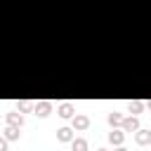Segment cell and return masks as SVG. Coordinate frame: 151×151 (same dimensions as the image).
Listing matches in <instances>:
<instances>
[{
  "label": "cell",
  "instance_id": "7",
  "mask_svg": "<svg viewBox=\"0 0 151 151\" xmlns=\"http://www.w3.org/2000/svg\"><path fill=\"white\" fill-rule=\"evenodd\" d=\"M109 142H111L113 146H120V144L125 142V130H116V127H113V132H109Z\"/></svg>",
  "mask_w": 151,
  "mask_h": 151
},
{
  "label": "cell",
  "instance_id": "17",
  "mask_svg": "<svg viewBox=\"0 0 151 151\" xmlns=\"http://www.w3.org/2000/svg\"><path fill=\"white\" fill-rule=\"evenodd\" d=\"M97 151H109V149H97Z\"/></svg>",
  "mask_w": 151,
  "mask_h": 151
},
{
  "label": "cell",
  "instance_id": "14",
  "mask_svg": "<svg viewBox=\"0 0 151 151\" xmlns=\"http://www.w3.org/2000/svg\"><path fill=\"white\" fill-rule=\"evenodd\" d=\"M0 151H7V139L0 137Z\"/></svg>",
  "mask_w": 151,
  "mask_h": 151
},
{
  "label": "cell",
  "instance_id": "10",
  "mask_svg": "<svg viewBox=\"0 0 151 151\" xmlns=\"http://www.w3.org/2000/svg\"><path fill=\"white\" fill-rule=\"evenodd\" d=\"M57 139L59 142H73V130L71 127H59L57 130Z\"/></svg>",
  "mask_w": 151,
  "mask_h": 151
},
{
  "label": "cell",
  "instance_id": "8",
  "mask_svg": "<svg viewBox=\"0 0 151 151\" xmlns=\"http://www.w3.org/2000/svg\"><path fill=\"white\" fill-rule=\"evenodd\" d=\"M71 149H73V151H87V149H90V144H87V139H85V137H73Z\"/></svg>",
  "mask_w": 151,
  "mask_h": 151
},
{
  "label": "cell",
  "instance_id": "15",
  "mask_svg": "<svg viewBox=\"0 0 151 151\" xmlns=\"http://www.w3.org/2000/svg\"><path fill=\"white\" fill-rule=\"evenodd\" d=\"M116 151H127V149H125V146H123V144H120V146H118V149H116Z\"/></svg>",
  "mask_w": 151,
  "mask_h": 151
},
{
  "label": "cell",
  "instance_id": "11",
  "mask_svg": "<svg viewBox=\"0 0 151 151\" xmlns=\"http://www.w3.org/2000/svg\"><path fill=\"white\" fill-rule=\"evenodd\" d=\"M144 106H146V104H144V101H137V99H134V101H127V113H130V116H137V113H142Z\"/></svg>",
  "mask_w": 151,
  "mask_h": 151
},
{
  "label": "cell",
  "instance_id": "13",
  "mask_svg": "<svg viewBox=\"0 0 151 151\" xmlns=\"http://www.w3.org/2000/svg\"><path fill=\"white\" fill-rule=\"evenodd\" d=\"M35 104L33 101H17V111H21V113H26V111H31Z\"/></svg>",
  "mask_w": 151,
  "mask_h": 151
},
{
  "label": "cell",
  "instance_id": "1",
  "mask_svg": "<svg viewBox=\"0 0 151 151\" xmlns=\"http://www.w3.org/2000/svg\"><path fill=\"white\" fill-rule=\"evenodd\" d=\"M33 111H35V116L45 118V116H50V113H52V101H47V99H42V101H35Z\"/></svg>",
  "mask_w": 151,
  "mask_h": 151
},
{
  "label": "cell",
  "instance_id": "3",
  "mask_svg": "<svg viewBox=\"0 0 151 151\" xmlns=\"http://www.w3.org/2000/svg\"><path fill=\"white\" fill-rule=\"evenodd\" d=\"M57 113H59L61 118H73V116H76V106H73L71 101H64V104H59Z\"/></svg>",
  "mask_w": 151,
  "mask_h": 151
},
{
  "label": "cell",
  "instance_id": "16",
  "mask_svg": "<svg viewBox=\"0 0 151 151\" xmlns=\"http://www.w3.org/2000/svg\"><path fill=\"white\" fill-rule=\"evenodd\" d=\"M146 106H149V109H151V99H149V101H146Z\"/></svg>",
  "mask_w": 151,
  "mask_h": 151
},
{
  "label": "cell",
  "instance_id": "4",
  "mask_svg": "<svg viewBox=\"0 0 151 151\" xmlns=\"http://www.w3.org/2000/svg\"><path fill=\"white\" fill-rule=\"evenodd\" d=\"M90 127V118L85 113H76L73 116V130H87Z\"/></svg>",
  "mask_w": 151,
  "mask_h": 151
},
{
  "label": "cell",
  "instance_id": "9",
  "mask_svg": "<svg viewBox=\"0 0 151 151\" xmlns=\"http://www.w3.org/2000/svg\"><path fill=\"white\" fill-rule=\"evenodd\" d=\"M19 134H21V132H19V125H7V127H5V139H7V142L19 139Z\"/></svg>",
  "mask_w": 151,
  "mask_h": 151
},
{
  "label": "cell",
  "instance_id": "6",
  "mask_svg": "<svg viewBox=\"0 0 151 151\" xmlns=\"http://www.w3.org/2000/svg\"><path fill=\"white\" fill-rule=\"evenodd\" d=\"M5 123L7 125H24V116H21V111H12V113H7L5 116Z\"/></svg>",
  "mask_w": 151,
  "mask_h": 151
},
{
  "label": "cell",
  "instance_id": "2",
  "mask_svg": "<svg viewBox=\"0 0 151 151\" xmlns=\"http://www.w3.org/2000/svg\"><path fill=\"white\" fill-rule=\"evenodd\" d=\"M125 132H137L139 130V118L137 116H127V118H123V125H120Z\"/></svg>",
  "mask_w": 151,
  "mask_h": 151
},
{
  "label": "cell",
  "instance_id": "5",
  "mask_svg": "<svg viewBox=\"0 0 151 151\" xmlns=\"http://www.w3.org/2000/svg\"><path fill=\"white\" fill-rule=\"evenodd\" d=\"M134 142L139 144V146H146V144H151V130H137L134 132Z\"/></svg>",
  "mask_w": 151,
  "mask_h": 151
},
{
  "label": "cell",
  "instance_id": "12",
  "mask_svg": "<svg viewBox=\"0 0 151 151\" xmlns=\"http://www.w3.org/2000/svg\"><path fill=\"white\" fill-rule=\"evenodd\" d=\"M109 125H111V127H118V125H123V113H118V111H111V113H109Z\"/></svg>",
  "mask_w": 151,
  "mask_h": 151
}]
</instances>
